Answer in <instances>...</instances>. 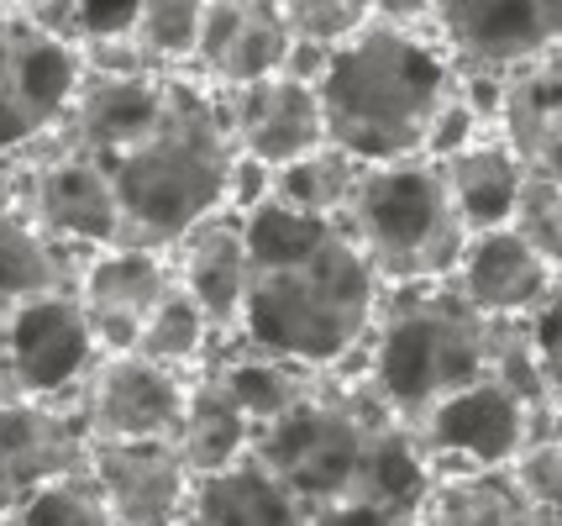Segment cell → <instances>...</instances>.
Returning a JSON list of instances; mask_svg holds the SVG:
<instances>
[{"instance_id": "1", "label": "cell", "mask_w": 562, "mask_h": 526, "mask_svg": "<svg viewBox=\"0 0 562 526\" xmlns=\"http://www.w3.org/2000/svg\"><path fill=\"white\" fill-rule=\"evenodd\" d=\"M53 137L111 179L122 243L169 253L190 226L232 205L237 148L216 90L184 69H85Z\"/></svg>"}, {"instance_id": "2", "label": "cell", "mask_w": 562, "mask_h": 526, "mask_svg": "<svg viewBox=\"0 0 562 526\" xmlns=\"http://www.w3.org/2000/svg\"><path fill=\"white\" fill-rule=\"evenodd\" d=\"M237 216L247 237L237 337L311 374H331L363 352L384 284L342 222L305 216L273 195H252Z\"/></svg>"}, {"instance_id": "3", "label": "cell", "mask_w": 562, "mask_h": 526, "mask_svg": "<svg viewBox=\"0 0 562 526\" xmlns=\"http://www.w3.org/2000/svg\"><path fill=\"white\" fill-rule=\"evenodd\" d=\"M247 452L273 479H284L305 511L368 495L420 516L426 490L437 479L416 432L394 422L363 379L342 384L331 374H316L290 411L252 426Z\"/></svg>"}, {"instance_id": "4", "label": "cell", "mask_w": 562, "mask_h": 526, "mask_svg": "<svg viewBox=\"0 0 562 526\" xmlns=\"http://www.w3.org/2000/svg\"><path fill=\"white\" fill-rule=\"evenodd\" d=\"M452 90L458 69L431 32L363 22L326 53V69L316 75L321 132L363 169L420 158Z\"/></svg>"}, {"instance_id": "5", "label": "cell", "mask_w": 562, "mask_h": 526, "mask_svg": "<svg viewBox=\"0 0 562 526\" xmlns=\"http://www.w3.org/2000/svg\"><path fill=\"white\" fill-rule=\"evenodd\" d=\"M499 332L505 322L473 311L447 279L384 284L363 343V384L394 422L416 426L452 390L490 374Z\"/></svg>"}, {"instance_id": "6", "label": "cell", "mask_w": 562, "mask_h": 526, "mask_svg": "<svg viewBox=\"0 0 562 526\" xmlns=\"http://www.w3.org/2000/svg\"><path fill=\"white\" fill-rule=\"evenodd\" d=\"M337 222L368 258L379 284L447 279L468 243V226L431 158L368 164Z\"/></svg>"}, {"instance_id": "7", "label": "cell", "mask_w": 562, "mask_h": 526, "mask_svg": "<svg viewBox=\"0 0 562 526\" xmlns=\"http://www.w3.org/2000/svg\"><path fill=\"white\" fill-rule=\"evenodd\" d=\"M79 79V48L37 32L22 11H0V158H22L53 137Z\"/></svg>"}, {"instance_id": "8", "label": "cell", "mask_w": 562, "mask_h": 526, "mask_svg": "<svg viewBox=\"0 0 562 526\" xmlns=\"http://www.w3.org/2000/svg\"><path fill=\"white\" fill-rule=\"evenodd\" d=\"M431 37L458 75L505 79L562 48V0H431Z\"/></svg>"}, {"instance_id": "9", "label": "cell", "mask_w": 562, "mask_h": 526, "mask_svg": "<svg viewBox=\"0 0 562 526\" xmlns=\"http://www.w3.org/2000/svg\"><path fill=\"white\" fill-rule=\"evenodd\" d=\"M95 332L74 290L37 295L5 311V358L0 390L32 401H74V390L95 369Z\"/></svg>"}, {"instance_id": "10", "label": "cell", "mask_w": 562, "mask_h": 526, "mask_svg": "<svg viewBox=\"0 0 562 526\" xmlns=\"http://www.w3.org/2000/svg\"><path fill=\"white\" fill-rule=\"evenodd\" d=\"M22 211L69 253H95L122 243L116 190L79 148L43 137L22 153Z\"/></svg>"}, {"instance_id": "11", "label": "cell", "mask_w": 562, "mask_h": 526, "mask_svg": "<svg viewBox=\"0 0 562 526\" xmlns=\"http://www.w3.org/2000/svg\"><path fill=\"white\" fill-rule=\"evenodd\" d=\"M179 369H164L143 352H100L95 369L74 390V411L90 443H153L173 437L184 411Z\"/></svg>"}, {"instance_id": "12", "label": "cell", "mask_w": 562, "mask_h": 526, "mask_svg": "<svg viewBox=\"0 0 562 526\" xmlns=\"http://www.w3.org/2000/svg\"><path fill=\"white\" fill-rule=\"evenodd\" d=\"M420 452L437 463H458V469H505L515 448L531 437V405H520L499 384V379H473L463 390H452L437 401L416 426Z\"/></svg>"}, {"instance_id": "13", "label": "cell", "mask_w": 562, "mask_h": 526, "mask_svg": "<svg viewBox=\"0 0 562 526\" xmlns=\"http://www.w3.org/2000/svg\"><path fill=\"white\" fill-rule=\"evenodd\" d=\"M221 101V122H226V137L243 164L252 169H284L290 158L311 153L326 143L321 132V105H316V85L294 75H263L252 85H237V90H216Z\"/></svg>"}, {"instance_id": "14", "label": "cell", "mask_w": 562, "mask_h": 526, "mask_svg": "<svg viewBox=\"0 0 562 526\" xmlns=\"http://www.w3.org/2000/svg\"><path fill=\"white\" fill-rule=\"evenodd\" d=\"M169 290H173V258L164 248H143V243L95 248L79 264V279H74V295H79L85 316H90L100 352L137 348V326Z\"/></svg>"}, {"instance_id": "15", "label": "cell", "mask_w": 562, "mask_h": 526, "mask_svg": "<svg viewBox=\"0 0 562 526\" xmlns=\"http://www.w3.org/2000/svg\"><path fill=\"white\" fill-rule=\"evenodd\" d=\"M85 469L116 526H184L195 474L169 437L153 443H90Z\"/></svg>"}, {"instance_id": "16", "label": "cell", "mask_w": 562, "mask_h": 526, "mask_svg": "<svg viewBox=\"0 0 562 526\" xmlns=\"http://www.w3.org/2000/svg\"><path fill=\"white\" fill-rule=\"evenodd\" d=\"M290 43L294 37L279 16V0H205L184 75H195L205 90H237L279 75Z\"/></svg>"}, {"instance_id": "17", "label": "cell", "mask_w": 562, "mask_h": 526, "mask_svg": "<svg viewBox=\"0 0 562 526\" xmlns=\"http://www.w3.org/2000/svg\"><path fill=\"white\" fill-rule=\"evenodd\" d=\"M447 284L490 322H520L526 311L558 295V264L531 253L510 226H479L468 232Z\"/></svg>"}, {"instance_id": "18", "label": "cell", "mask_w": 562, "mask_h": 526, "mask_svg": "<svg viewBox=\"0 0 562 526\" xmlns=\"http://www.w3.org/2000/svg\"><path fill=\"white\" fill-rule=\"evenodd\" d=\"M90 458V437L74 401H32L0 390V479L26 495L48 479L79 474Z\"/></svg>"}, {"instance_id": "19", "label": "cell", "mask_w": 562, "mask_h": 526, "mask_svg": "<svg viewBox=\"0 0 562 526\" xmlns=\"http://www.w3.org/2000/svg\"><path fill=\"white\" fill-rule=\"evenodd\" d=\"M173 258V284L200 305V316L211 322L216 337L237 332L243 316V290H247V237L243 216L226 205L216 216H205L200 226H190L179 243L169 248Z\"/></svg>"}, {"instance_id": "20", "label": "cell", "mask_w": 562, "mask_h": 526, "mask_svg": "<svg viewBox=\"0 0 562 526\" xmlns=\"http://www.w3.org/2000/svg\"><path fill=\"white\" fill-rule=\"evenodd\" d=\"M490 132L531 175H562V58L547 53L526 69H510L494 90Z\"/></svg>"}, {"instance_id": "21", "label": "cell", "mask_w": 562, "mask_h": 526, "mask_svg": "<svg viewBox=\"0 0 562 526\" xmlns=\"http://www.w3.org/2000/svg\"><path fill=\"white\" fill-rule=\"evenodd\" d=\"M311 511L300 505L284 479H273L252 452L216 474H200L190 490L184 526H305Z\"/></svg>"}, {"instance_id": "22", "label": "cell", "mask_w": 562, "mask_h": 526, "mask_svg": "<svg viewBox=\"0 0 562 526\" xmlns=\"http://www.w3.org/2000/svg\"><path fill=\"white\" fill-rule=\"evenodd\" d=\"M431 164L441 169V184H447V195H452V205H458V216H463L468 232L505 226L515 190H520V179H526V164L505 148L499 132H479V137L458 143L452 153L431 158Z\"/></svg>"}, {"instance_id": "23", "label": "cell", "mask_w": 562, "mask_h": 526, "mask_svg": "<svg viewBox=\"0 0 562 526\" xmlns=\"http://www.w3.org/2000/svg\"><path fill=\"white\" fill-rule=\"evenodd\" d=\"M184 469L190 474H216L226 463H237L247 448H252V422H247L237 401L221 390L211 374H200L184 384V411H179V426L169 437Z\"/></svg>"}, {"instance_id": "24", "label": "cell", "mask_w": 562, "mask_h": 526, "mask_svg": "<svg viewBox=\"0 0 562 526\" xmlns=\"http://www.w3.org/2000/svg\"><path fill=\"white\" fill-rule=\"evenodd\" d=\"M232 337V348L226 352H205V374L216 379L221 390L237 401L252 426L273 422L279 411H290L300 395H305V384H311V369H300V363H284V358H273V352H258L252 343H243L237 332H226Z\"/></svg>"}, {"instance_id": "25", "label": "cell", "mask_w": 562, "mask_h": 526, "mask_svg": "<svg viewBox=\"0 0 562 526\" xmlns=\"http://www.w3.org/2000/svg\"><path fill=\"white\" fill-rule=\"evenodd\" d=\"M74 279H79V253L53 243L26 211L0 216V305L74 290Z\"/></svg>"}, {"instance_id": "26", "label": "cell", "mask_w": 562, "mask_h": 526, "mask_svg": "<svg viewBox=\"0 0 562 526\" xmlns=\"http://www.w3.org/2000/svg\"><path fill=\"white\" fill-rule=\"evenodd\" d=\"M526 516L505 469H458L437 474L416 526H515Z\"/></svg>"}, {"instance_id": "27", "label": "cell", "mask_w": 562, "mask_h": 526, "mask_svg": "<svg viewBox=\"0 0 562 526\" xmlns=\"http://www.w3.org/2000/svg\"><path fill=\"white\" fill-rule=\"evenodd\" d=\"M358 175H363L358 158H347L342 148L321 143V148L290 158L284 169L263 175V195L294 205V211H305V216H331V222H337L347 195H352V184H358Z\"/></svg>"}, {"instance_id": "28", "label": "cell", "mask_w": 562, "mask_h": 526, "mask_svg": "<svg viewBox=\"0 0 562 526\" xmlns=\"http://www.w3.org/2000/svg\"><path fill=\"white\" fill-rule=\"evenodd\" d=\"M211 343H216L211 322H205V316H200V305L173 284L169 295L143 316V326H137V348L132 352H143V358L164 363V369H184V363L205 358Z\"/></svg>"}, {"instance_id": "29", "label": "cell", "mask_w": 562, "mask_h": 526, "mask_svg": "<svg viewBox=\"0 0 562 526\" xmlns=\"http://www.w3.org/2000/svg\"><path fill=\"white\" fill-rule=\"evenodd\" d=\"M11 526H116V522H111V511L100 501L90 469H79V474L48 479V484L16 495Z\"/></svg>"}, {"instance_id": "30", "label": "cell", "mask_w": 562, "mask_h": 526, "mask_svg": "<svg viewBox=\"0 0 562 526\" xmlns=\"http://www.w3.org/2000/svg\"><path fill=\"white\" fill-rule=\"evenodd\" d=\"M505 226H510L531 253H541L547 264H558L562 258V175H531V169H526Z\"/></svg>"}, {"instance_id": "31", "label": "cell", "mask_w": 562, "mask_h": 526, "mask_svg": "<svg viewBox=\"0 0 562 526\" xmlns=\"http://www.w3.org/2000/svg\"><path fill=\"white\" fill-rule=\"evenodd\" d=\"M505 479L520 495L526 511H558L562 505V437L558 432H531L515 458L505 463Z\"/></svg>"}, {"instance_id": "32", "label": "cell", "mask_w": 562, "mask_h": 526, "mask_svg": "<svg viewBox=\"0 0 562 526\" xmlns=\"http://www.w3.org/2000/svg\"><path fill=\"white\" fill-rule=\"evenodd\" d=\"M279 16L294 43H321L337 48L368 22V0H279Z\"/></svg>"}, {"instance_id": "33", "label": "cell", "mask_w": 562, "mask_h": 526, "mask_svg": "<svg viewBox=\"0 0 562 526\" xmlns=\"http://www.w3.org/2000/svg\"><path fill=\"white\" fill-rule=\"evenodd\" d=\"M416 522H420V516L400 511V505H384V501H368V495H352V501L316 505L305 526H416Z\"/></svg>"}, {"instance_id": "34", "label": "cell", "mask_w": 562, "mask_h": 526, "mask_svg": "<svg viewBox=\"0 0 562 526\" xmlns=\"http://www.w3.org/2000/svg\"><path fill=\"white\" fill-rule=\"evenodd\" d=\"M368 22L400 32H431V0H368Z\"/></svg>"}, {"instance_id": "35", "label": "cell", "mask_w": 562, "mask_h": 526, "mask_svg": "<svg viewBox=\"0 0 562 526\" xmlns=\"http://www.w3.org/2000/svg\"><path fill=\"white\" fill-rule=\"evenodd\" d=\"M22 211V158H0V216Z\"/></svg>"}, {"instance_id": "36", "label": "cell", "mask_w": 562, "mask_h": 526, "mask_svg": "<svg viewBox=\"0 0 562 526\" xmlns=\"http://www.w3.org/2000/svg\"><path fill=\"white\" fill-rule=\"evenodd\" d=\"M515 526H562V522H558V511H526Z\"/></svg>"}, {"instance_id": "37", "label": "cell", "mask_w": 562, "mask_h": 526, "mask_svg": "<svg viewBox=\"0 0 562 526\" xmlns=\"http://www.w3.org/2000/svg\"><path fill=\"white\" fill-rule=\"evenodd\" d=\"M11 505H16V490H11V484L0 479V516H11Z\"/></svg>"}, {"instance_id": "38", "label": "cell", "mask_w": 562, "mask_h": 526, "mask_svg": "<svg viewBox=\"0 0 562 526\" xmlns=\"http://www.w3.org/2000/svg\"><path fill=\"white\" fill-rule=\"evenodd\" d=\"M5 311H11V305H0V358H5Z\"/></svg>"}, {"instance_id": "39", "label": "cell", "mask_w": 562, "mask_h": 526, "mask_svg": "<svg viewBox=\"0 0 562 526\" xmlns=\"http://www.w3.org/2000/svg\"><path fill=\"white\" fill-rule=\"evenodd\" d=\"M26 0H0V11H22Z\"/></svg>"}, {"instance_id": "40", "label": "cell", "mask_w": 562, "mask_h": 526, "mask_svg": "<svg viewBox=\"0 0 562 526\" xmlns=\"http://www.w3.org/2000/svg\"><path fill=\"white\" fill-rule=\"evenodd\" d=\"M0 526H11V516H0Z\"/></svg>"}]
</instances>
